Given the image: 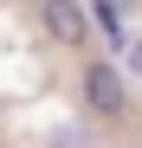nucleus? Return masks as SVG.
<instances>
[{
	"instance_id": "1",
	"label": "nucleus",
	"mask_w": 142,
	"mask_h": 148,
	"mask_svg": "<svg viewBox=\"0 0 142 148\" xmlns=\"http://www.w3.org/2000/svg\"><path fill=\"white\" fill-rule=\"evenodd\" d=\"M78 84H84V110L97 116V122H116V116H129V84H123V71H116L110 58H90Z\"/></svg>"
},
{
	"instance_id": "2",
	"label": "nucleus",
	"mask_w": 142,
	"mask_h": 148,
	"mask_svg": "<svg viewBox=\"0 0 142 148\" xmlns=\"http://www.w3.org/2000/svg\"><path fill=\"white\" fill-rule=\"evenodd\" d=\"M39 19H45V32L58 45H84L90 39V7H78V0H39Z\"/></svg>"
},
{
	"instance_id": "3",
	"label": "nucleus",
	"mask_w": 142,
	"mask_h": 148,
	"mask_svg": "<svg viewBox=\"0 0 142 148\" xmlns=\"http://www.w3.org/2000/svg\"><path fill=\"white\" fill-rule=\"evenodd\" d=\"M90 26L110 45H123V0H90Z\"/></svg>"
},
{
	"instance_id": "4",
	"label": "nucleus",
	"mask_w": 142,
	"mask_h": 148,
	"mask_svg": "<svg viewBox=\"0 0 142 148\" xmlns=\"http://www.w3.org/2000/svg\"><path fill=\"white\" fill-rule=\"evenodd\" d=\"M129 71H136V77H142V39L129 45Z\"/></svg>"
}]
</instances>
